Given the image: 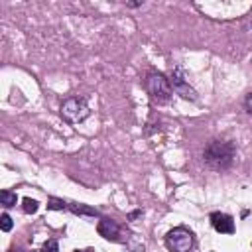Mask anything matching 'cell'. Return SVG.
I'll return each instance as SVG.
<instances>
[{
	"instance_id": "cell-1",
	"label": "cell",
	"mask_w": 252,
	"mask_h": 252,
	"mask_svg": "<svg viewBox=\"0 0 252 252\" xmlns=\"http://www.w3.org/2000/svg\"><path fill=\"white\" fill-rule=\"evenodd\" d=\"M203 158H205V161L211 167L224 169L234 159V146L230 142H219V140H215V142H211L207 146V150L203 152Z\"/></svg>"
},
{
	"instance_id": "cell-2",
	"label": "cell",
	"mask_w": 252,
	"mask_h": 252,
	"mask_svg": "<svg viewBox=\"0 0 252 252\" xmlns=\"http://www.w3.org/2000/svg\"><path fill=\"white\" fill-rule=\"evenodd\" d=\"M165 246L171 252H189L193 248V232L185 226L171 228L165 234Z\"/></svg>"
},
{
	"instance_id": "cell-3",
	"label": "cell",
	"mask_w": 252,
	"mask_h": 252,
	"mask_svg": "<svg viewBox=\"0 0 252 252\" xmlns=\"http://www.w3.org/2000/svg\"><path fill=\"white\" fill-rule=\"evenodd\" d=\"M146 87H148V93L152 94V98L156 102H167L171 96V83L161 73H150Z\"/></svg>"
},
{
	"instance_id": "cell-4",
	"label": "cell",
	"mask_w": 252,
	"mask_h": 252,
	"mask_svg": "<svg viewBox=\"0 0 252 252\" xmlns=\"http://www.w3.org/2000/svg\"><path fill=\"white\" fill-rule=\"evenodd\" d=\"M89 114H91V110H89L87 102L81 100V98H67V100L61 104V116H63L67 122H71V124L83 122Z\"/></svg>"
},
{
	"instance_id": "cell-5",
	"label": "cell",
	"mask_w": 252,
	"mask_h": 252,
	"mask_svg": "<svg viewBox=\"0 0 252 252\" xmlns=\"http://www.w3.org/2000/svg\"><path fill=\"white\" fill-rule=\"evenodd\" d=\"M169 83H171V91H175V93L181 94L183 98H187V100H197V93L185 83V79H183V75H181V69H175V71H173Z\"/></svg>"
},
{
	"instance_id": "cell-6",
	"label": "cell",
	"mask_w": 252,
	"mask_h": 252,
	"mask_svg": "<svg viewBox=\"0 0 252 252\" xmlns=\"http://www.w3.org/2000/svg\"><path fill=\"white\" fill-rule=\"evenodd\" d=\"M211 222H213L217 232H222V234H232L234 232V220L226 213H213L211 215Z\"/></svg>"
},
{
	"instance_id": "cell-7",
	"label": "cell",
	"mask_w": 252,
	"mask_h": 252,
	"mask_svg": "<svg viewBox=\"0 0 252 252\" xmlns=\"http://www.w3.org/2000/svg\"><path fill=\"white\" fill-rule=\"evenodd\" d=\"M96 230L106 240H118V234H120V226L112 219H100L96 224Z\"/></svg>"
},
{
	"instance_id": "cell-8",
	"label": "cell",
	"mask_w": 252,
	"mask_h": 252,
	"mask_svg": "<svg viewBox=\"0 0 252 252\" xmlns=\"http://www.w3.org/2000/svg\"><path fill=\"white\" fill-rule=\"evenodd\" d=\"M69 209L75 213V215H87V217H98V213H96V209H91V207H87V205H81V203H73V205H69Z\"/></svg>"
},
{
	"instance_id": "cell-9",
	"label": "cell",
	"mask_w": 252,
	"mask_h": 252,
	"mask_svg": "<svg viewBox=\"0 0 252 252\" xmlns=\"http://www.w3.org/2000/svg\"><path fill=\"white\" fill-rule=\"evenodd\" d=\"M0 201H2V205H4V207H14V205H16V201H18V197H16V193H12V191L4 189V191L0 193Z\"/></svg>"
},
{
	"instance_id": "cell-10",
	"label": "cell",
	"mask_w": 252,
	"mask_h": 252,
	"mask_svg": "<svg viewBox=\"0 0 252 252\" xmlns=\"http://www.w3.org/2000/svg\"><path fill=\"white\" fill-rule=\"evenodd\" d=\"M22 203H24V211H26L28 215H33V213L37 211V207H39V203H37L35 199H30V197H26Z\"/></svg>"
},
{
	"instance_id": "cell-11",
	"label": "cell",
	"mask_w": 252,
	"mask_h": 252,
	"mask_svg": "<svg viewBox=\"0 0 252 252\" xmlns=\"http://www.w3.org/2000/svg\"><path fill=\"white\" fill-rule=\"evenodd\" d=\"M47 209H51V211H63V209H69V205H65L61 199H49V203H47Z\"/></svg>"
},
{
	"instance_id": "cell-12",
	"label": "cell",
	"mask_w": 252,
	"mask_h": 252,
	"mask_svg": "<svg viewBox=\"0 0 252 252\" xmlns=\"http://www.w3.org/2000/svg\"><path fill=\"white\" fill-rule=\"evenodd\" d=\"M59 250V244H57V240H53V238H49L43 246H41V252H57Z\"/></svg>"
},
{
	"instance_id": "cell-13",
	"label": "cell",
	"mask_w": 252,
	"mask_h": 252,
	"mask_svg": "<svg viewBox=\"0 0 252 252\" xmlns=\"http://www.w3.org/2000/svg\"><path fill=\"white\" fill-rule=\"evenodd\" d=\"M0 226H2V230H4V232H8V230L12 228V219H10V215H8V213H4V215L0 217Z\"/></svg>"
},
{
	"instance_id": "cell-14",
	"label": "cell",
	"mask_w": 252,
	"mask_h": 252,
	"mask_svg": "<svg viewBox=\"0 0 252 252\" xmlns=\"http://www.w3.org/2000/svg\"><path fill=\"white\" fill-rule=\"evenodd\" d=\"M244 108H246V112L252 114V93L246 94V98H244Z\"/></svg>"
},
{
	"instance_id": "cell-15",
	"label": "cell",
	"mask_w": 252,
	"mask_h": 252,
	"mask_svg": "<svg viewBox=\"0 0 252 252\" xmlns=\"http://www.w3.org/2000/svg\"><path fill=\"white\" fill-rule=\"evenodd\" d=\"M142 215V211H134V213H130V219H136V217H140Z\"/></svg>"
},
{
	"instance_id": "cell-16",
	"label": "cell",
	"mask_w": 252,
	"mask_h": 252,
	"mask_svg": "<svg viewBox=\"0 0 252 252\" xmlns=\"http://www.w3.org/2000/svg\"><path fill=\"white\" fill-rule=\"evenodd\" d=\"M75 252H93V250H75Z\"/></svg>"
}]
</instances>
